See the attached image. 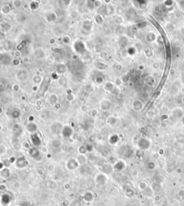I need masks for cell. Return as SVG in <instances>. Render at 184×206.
<instances>
[{"mask_svg": "<svg viewBox=\"0 0 184 206\" xmlns=\"http://www.w3.org/2000/svg\"><path fill=\"white\" fill-rule=\"evenodd\" d=\"M138 145L139 146L140 149L146 150V149H148L150 147L151 143H150V141L148 138H142L138 141Z\"/></svg>", "mask_w": 184, "mask_h": 206, "instance_id": "6da1fadb", "label": "cell"}, {"mask_svg": "<svg viewBox=\"0 0 184 206\" xmlns=\"http://www.w3.org/2000/svg\"><path fill=\"white\" fill-rule=\"evenodd\" d=\"M132 108L134 109L135 111H141L142 108H143L144 104L142 101H140V99H135L132 104Z\"/></svg>", "mask_w": 184, "mask_h": 206, "instance_id": "7a4b0ae2", "label": "cell"}, {"mask_svg": "<svg viewBox=\"0 0 184 206\" xmlns=\"http://www.w3.org/2000/svg\"><path fill=\"white\" fill-rule=\"evenodd\" d=\"M155 39H156V35L153 32H149L148 34L146 35V40L149 43L154 42Z\"/></svg>", "mask_w": 184, "mask_h": 206, "instance_id": "3957f363", "label": "cell"}, {"mask_svg": "<svg viewBox=\"0 0 184 206\" xmlns=\"http://www.w3.org/2000/svg\"><path fill=\"white\" fill-rule=\"evenodd\" d=\"M176 5L180 9V10L184 12V1H178L176 2Z\"/></svg>", "mask_w": 184, "mask_h": 206, "instance_id": "277c9868", "label": "cell"}, {"mask_svg": "<svg viewBox=\"0 0 184 206\" xmlns=\"http://www.w3.org/2000/svg\"><path fill=\"white\" fill-rule=\"evenodd\" d=\"M160 67V63L158 61H155L152 63V68L155 69V70H158Z\"/></svg>", "mask_w": 184, "mask_h": 206, "instance_id": "5b68a950", "label": "cell"}, {"mask_svg": "<svg viewBox=\"0 0 184 206\" xmlns=\"http://www.w3.org/2000/svg\"><path fill=\"white\" fill-rule=\"evenodd\" d=\"M182 123H183V124H184V115H183V117H182Z\"/></svg>", "mask_w": 184, "mask_h": 206, "instance_id": "8992f818", "label": "cell"}, {"mask_svg": "<svg viewBox=\"0 0 184 206\" xmlns=\"http://www.w3.org/2000/svg\"><path fill=\"white\" fill-rule=\"evenodd\" d=\"M182 93H183V94H184V87L183 88V89H182Z\"/></svg>", "mask_w": 184, "mask_h": 206, "instance_id": "52a82bcc", "label": "cell"}, {"mask_svg": "<svg viewBox=\"0 0 184 206\" xmlns=\"http://www.w3.org/2000/svg\"><path fill=\"white\" fill-rule=\"evenodd\" d=\"M182 102H183V103H184V97L182 98Z\"/></svg>", "mask_w": 184, "mask_h": 206, "instance_id": "ba28073f", "label": "cell"}]
</instances>
